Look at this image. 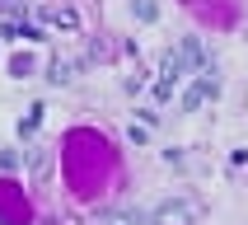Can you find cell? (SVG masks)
Segmentation results:
<instances>
[{
  "label": "cell",
  "instance_id": "7",
  "mask_svg": "<svg viewBox=\"0 0 248 225\" xmlns=\"http://www.w3.org/2000/svg\"><path fill=\"white\" fill-rule=\"evenodd\" d=\"M94 225H131V216H126V211H103Z\"/></svg>",
  "mask_w": 248,
  "mask_h": 225
},
{
  "label": "cell",
  "instance_id": "2",
  "mask_svg": "<svg viewBox=\"0 0 248 225\" xmlns=\"http://www.w3.org/2000/svg\"><path fill=\"white\" fill-rule=\"evenodd\" d=\"M216 94H220V80H216V70H202V75H197V84L183 94V112H197L206 98H216Z\"/></svg>",
  "mask_w": 248,
  "mask_h": 225
},
{
  "label": "cell",
  "instance_id": "5",
  "mask_svg": "<svg viewBox=\"0 0 248 225\" xmlns=\"http://www.w3.org/2000/svg\"><path fill=\"white\" fill-rule=\"evenodd\" d=\"M52 84H70L75 80V61H52V75H47Z\"/></svg>",
  "mask_w": 248,
  "mask_h": 225
},
{
  "label": "cell",
  "instance_id": "11",
  "mask_svg": "<svg viewBox=\"0 0 248 225\" xmlns=\"http://www.w3.org/2000/svg\"><path fill=\"white\" fill-rule=\"evenodd\" d=\"M0 5H14V0H0Z\"/></svg>",
  "mask_w": 248,
  "mask_h": 225
},
{
  "label": "cell",
  "instance_id": "8",
  "mask_svg": "<svg viewBox=\"0 0 248 225\" xmlns=\"http://www.w3.org/2000/svg\"><path fill=\"white\" fill-rule=\"evenodd\" d=\"M10 70L19 75V80H24V75H33V56H14V61H10Z\"/></svg>",
  "mask_w": 248,
  "mask_h": 225
},
{
  "label": "cell",
  "instance_id": "1",
  "mask_svg": "<svg viewBox=\"0 0 248 225\" xmlns=\"http://www.w3.org/2000/svg\"><path fill=\"white\" fill-rule=\"evenodd\" d=\"M202 216V202L197 197H164L155 207V225H192Z\"/></svg>",
  "mask_w": 248,
  "mask_h": 225
},
{
  "label": "cell",
  "instance_id": "3",
  "mask_svg": "<svg viewBox=\"0 0 248 225\" xmlns=\"http://www.w3.org/2000/svg\"><path fill=\"white\" fill-rule=\"evenodd\" d=\"M131 14H136L140 24H155L159 19V0H131Z\"/></svg>",
  "mask_w": 248,
  "mask_h": 225
},
{
  "label": "cell",
  "instance_id": "4",
  "mask_svg": "<svg viewBox=\"0 0 248 225\" xmlns=\"http://www.w3.org/2000/svg\"><path fill=\"white\" fill-rule=\"evenodd\" d=\"M42 112H47V108H42V103H33V108H28V117H19V136H33V131H38V127H42Z\"/></svg>",
  "mask_w": 248,
  "mask_h": 225
},
{
  "label": "cell",
  "instance_id": "9",
  "mask_svg": "<svg viewBox=\"0 0 248 225\" xmlns=\"http://www.w3.org/2000/svg\"><path fill=\"white\" fill-rule=\"evenodd\" d=\"M52 24H56V28H75L80 19H75V10H56V14H52Z\"/></svg>",
  "mask_w": 248,
  "mask_h": 225
},
{
  "label": "cell",
  "instance_id": "10",
  "mask_svg": "<svg viewBox=\"0 0 248 225\" xmlns=\"http://www.w3.org/2000/svg\"><path fill=\"white\" fill-rule=\"evenodd\" d=\"M155 98H159V103H164V98H173V84H169V80H159V84H155Z\"/></svg>",
  "mask_w": 248,
  "mask_h": 225
},
{
  "label": "cell",
  "instance_id": "6",
  "mask_svg": "<svg viewBox=\"0 0 248 225\" xmlns=\"http://www.w3.org/2000/svg\"><path fill=\"white\" fill-rule=\"evenodd\" d=\"M126 136H131V145H145V141H150V127H145V122H131V127H126Z\"/></svg>",
  "mask_w": 248,
  "mask_h": 225
}]
</instances>
